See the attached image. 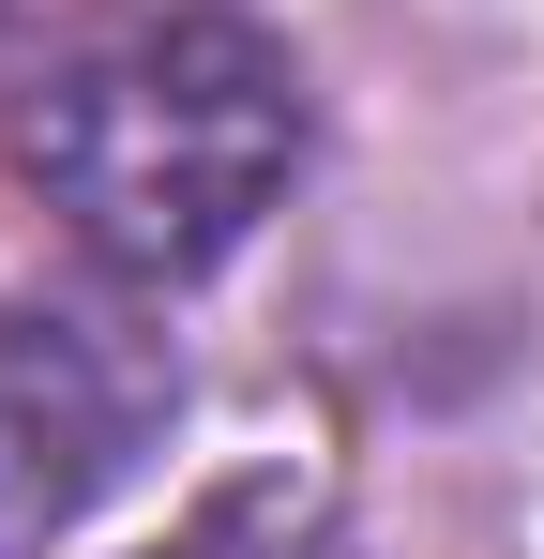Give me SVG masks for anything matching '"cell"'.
I'll return each mask as SVG.
<instances>
[{
	"instance_id": "1",
	"label": "cell",
	"mask_w": 544,
	"mask_h": 559,
	"mask_svg": "<svg viewBox=\"0 0 544 559\" xmlns=\"http://www.w3.org/2000/svg\"><path fill=\"white\" fill-rule=\"evenodd\" d=\"M31 197L61 212L91 273L121 287H181L212 258H243L287 167H303V61L258 15H137L76 46L31 92Z\"/></svg>"
},
{
	"instance_id": "2",
	"label": "cell",
	"mask_w": 544,
	"mask_h": 559,
	"mask_svg": "<svg viewBox=\"0 0 544 559\" xmlns=\"http://www.w3.org/2000/svg\"><path fill=\"white\" fill-rule=\"evenodd\" d=\"M152 393H167V378L137 364L106 318L0 302V559H46L91 499L137 468Z\"/></svg>"
},
{
	"instance_id": "3",
	"label": "cell",
	"mask_w": 544,
	"mask_h": 559,
	"mask_svg": "<svg viewBox=\"0 0 544 559\" xmlns=\"http://www.w3.org/2000/svg\"><path fill=\"white\" fill-rule=\"evenodd\" d=\"M137 559H348V530H333V499L318 484H287V468H258V484H227V499H197L167 545Z\"/></svg>"
}]
</instances>
